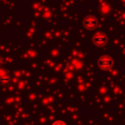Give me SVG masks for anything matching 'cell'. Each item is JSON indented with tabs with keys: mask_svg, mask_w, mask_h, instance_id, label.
<instances>
[{
	"mask_svg": "<svg viewBox=\"0 0 125 125\" xmlns=\"http://www.w3.org/2000/svg\"><path fill=\"white\" fill-rule=\"evenodd\" d=\"M2 63V60H1V58H0V64Z\"/></svg>",
	"mask_w": 125,
	"mask_h": 125,
	"instance_id": "obj_6",
	"label": "cell"
},
{
	"mask_svg": "<svg viewBox=\"0 0 125 125\" xmlns=\"http://www.w3.org/2000/svg\"><path fill=\"white\" fill-rule=\"evenodd\" d=\"M98 65L103 70H108L113 65V60L109 56L104 55V56H102V57L99 58V60H98Z\"/></svg>",
	"mask_w": 125,
	"mask_h": 125,
	"instance_id": "obj_1",
	"label": "cell"
},
{
	"mask_svg": "<svg viewBox=\"0 0 125 125\" xmlns=\"http://www.w3.org/2000/svg\"><path fill=\"white\" fill-rule=\"evenodd\" d=\"M24 125H30V124H24Z\"/></svg>",
	"mask_w": 125,
	"mask_h": 125,
	"instance_id": "obj_7",
	"label": "cell"
},
{
	"mask_svg": "<svg viewBox=\"0 0 125 125\" xmlns=\"http://www.w3.org/2000/svg\"><path fill=\"white\" fill-rule=\"evenodd\" d=\"M83 24L87 29L92 30L97 26L98 21H97L96 17H94V16H86L83 20Z\"/></svg>",
	"mask_w": 125,
	"mask_h": 125,
	"instance_id": "obj_2",
	"label": "cell"
},
{
	"mask_svg": "<svg viewBox=\"0 0 125 125\" xmlns=\"http://www.w3.org/2000/svg\"><path fill=\"white\" fill-rule=\"evenodd\" d=\"M11 83V78L4 70H0V84L2 86H8Z\"/></svg>",
	"mask_w": 125,
	"mask_h": 125,
	"instance_id": "obj_4",
	"label": "cell"
},
{
	"mask_svg": "<svg viewBox=\"0 0 125 125\" xmlns=\"http://www.w3.org/2000/svg\"><path fill=\"white\" fill-rule=\"evenodd\" d=\"M93 41L95 43V45L99 46V47H103L106 44L107 42V36L104 34V33H102V32H99L97 33L94 38H93Z\"/></svg>",
	"mask_w": 125,
	"mask_h": 125,
	"instance_id": "obj_3",
	"label": "cell"
},
{
	"mask_svg": "<svg viewBox=\"0 0 125 125\" xmlns=\"http://www.w3.org/2000/svg\"><path fill=\"white\" fill-rule=\"evenodd\" d=\"M51 125H67V124H66V122L63 121V120H56V121H54Z\"/></svg>",
	"mask_w": 125,
	"mask_h": 125,
	"instance_id": "obj_5",
	"label": "cell"
}]
</instances>
